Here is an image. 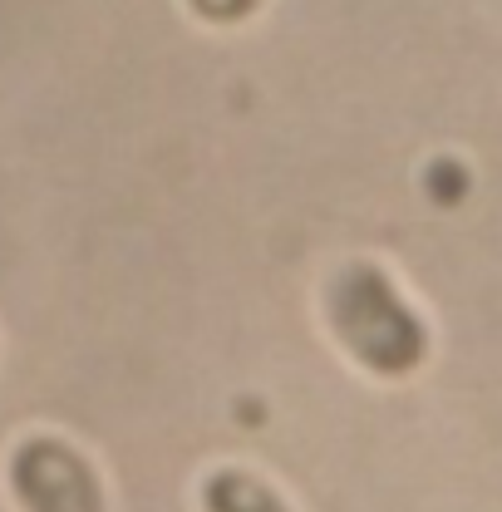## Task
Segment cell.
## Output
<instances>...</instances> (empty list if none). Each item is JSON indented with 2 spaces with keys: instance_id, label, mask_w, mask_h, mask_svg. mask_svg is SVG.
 Wrapping results in <instances>:
<instances>
[{
  "instance_id": "2",
  "label": "cell",
  "mask_w": 502,
  "mask_h": 512,
  "mask_svg": "<svg viewBox=\"0 0 502 512\" xmlns=\"http://www.w3.org/2000/svg\"><path fill=\"white\" fill-rule=\"evenodd\" d=\"M20 512H104V488L89 458L64 439H25L10 458Z\"/></svg>"
},
{
  "instance_id": "1",
  "label": "cell",
  "mask_w": 502,
  "mask_h": 512,
  "mask_svg": "<svg viewBox=\"0 0 502 512\" xmlns=\"http://www.w3.org/2000/svg\"><path fill=\"white\" fill-rule=\"evenodd\" d=\"M330 325L345 340V350L375 375H409L424 360V325L370 261H355L335 276Z\"/></svg>"
},
{
  "instance_id": "4",
  "label": "cell",
  "mask_w": 502,
  "mask_h": 512,
  "mask_svg": "<svg viewBox=\"0 0 502 512\" xmlns=\"http://www.w3.org/2000/svg\"><path fill=\"white\" fill-rule=\"evenodd\" d=\"M188 5L212 25H232V20H247L261 0H188Z\"/></svg>"
},
{
  "instance_id": "3",
  "label": "cell",
  "mask_w": 502,
  "mask_h": 512,
  "mask_svg": "<svg viewBox=\"0 0 502 512\" xmlns=\"http://www.w3.org/2000/svg\"><path fill=\"white\" fill-rule=\"evenodd\" d=\"M202 512H286V503L251 473L237 468H217L202 483Z\"/></svg>"
}]
</instances>
